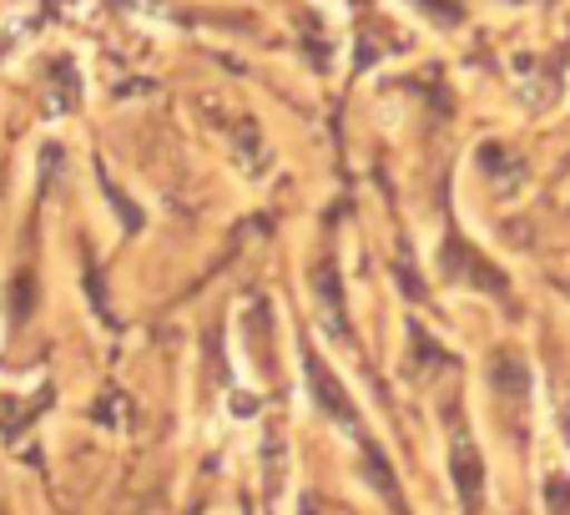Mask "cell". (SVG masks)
<instances>
[{"label": "cell", "mask_w": 570, "mask_h": 515, "mask_svg": "<svg viewBox=\"0 0 570 515\" xmlns=\"http://www.w3.org/2000/svg\"><path fill=\"white\" fill-rule=\"evenodd\" d=\"M303 365H308V379H313V399H318V409L328 419H338V425H348L354 429V440L368 450V435H364V419H358V409H354V399H348V389L338 385L334 375H328V365H323L313 349H303Z\"/></svg>", "instance_id": "6da1fadb"}, {"label": "cell", "mask_w": 570, "mask_h": 515, "mask_svg": "<svg viewBox=\"0 0 570 515\" xmlns=\"http://www.w3.org/2000/svg\"><path fill=\"white\" fill-rule=\"evenodd\" d=\"M454 480H460L464 501H480V455L470 445V429H454Z\"/></svg>", "instance_id": "7a4b0ae2"}, {"label": "cell", "mask_w": 570, "mask_h": 515, "mask_svg": "<svg viewBox=\"0 0 570 515\" xmlns=\"http://www.w3.org/2000/svg\"><path fill=\"white\" fill-rule=\"evenodd\" d=\"M11 319L16 323L31 319V273H16L11 279Z\"/></svg>", "instance_id": "3957f363"}]
</instances>
